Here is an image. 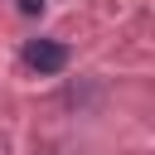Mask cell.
<instances>
[{"label":"cell","mask_w":155,"mask_h":155,"mask_svg":"<svg viewBox=\"0 0 155 155\" xmlns=\"http://www.w3.org/2000/svg\"><path fill=\"white\" fill-rule=\"evenodd\" d=\"M68 58H73V48H68L63 39H29V44H24V68H29V73H39V78L63 73V68H68Z\"/></svg>","instance_id":"cell-1"},{"label":"cell","mask_w":155,"mask_h":155,"mask_svg":"<svg viewBox=\"0 0 155 155\" xmlns=\"http://www.w3.org/2000/svg\"><path fill=\"white\" fill-rule=\"evenodd\" d=\"M19 15H44V0H19Z\"/></svg>","instance_id":"cell-2"}]
</instances>
